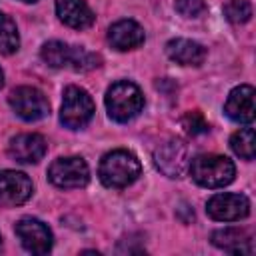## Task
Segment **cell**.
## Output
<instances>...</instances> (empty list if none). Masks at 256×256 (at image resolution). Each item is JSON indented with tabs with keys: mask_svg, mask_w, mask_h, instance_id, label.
<instances>
[{
	"mask_svg": "<svg viewBox=\"0 0 256 256\" xmlns=\"http://www.w3.org/2000/svg\"><path fill=\"white\" fill-rule=\"evenodd\" d=\"M140 174V160L128 150H112L104 154L98 166V178L106 188H128Z\"/></svg>",
	"mask_w": 256,
	"mask_h": 256,
	"instance_id": "cell-1",
	"label": "cell"
},
{
	"mask_svg": "<svg viewBox=\"0 0 256 256\" xmlns=\"http://www.w3.org/2000/svg\"><path fill=\"white\" fill-rule=\"evenodd\" d=\"M48 180L56 188H64V190L84 188L90 182V168L86 160L80 156L58 158L48 168Z\"/></svg>",
	"mask_w": 256,
	"mask_h": 256,
	"instance_id": "cell-6",
	"label": "cell"
},
{
	"mask_svg": "<svg viewBox=\"0 0 256 256\" xmlns=\"http://www.w3.org/2000/svg\"><path fill=\"white\" fill-rule=\"evenodd\" d=\"M14 232L20 238V244L24 246V250L30 254L42 256L52 250V244H54L52 230L38 218H32V216L20 218L14 226Z\"/></svg>",
	"mask_w": 256,
	"mask_h": 256,
	"instance_id": "cell-8",
	"label": "cell"
},
{
	"mask_svg": "<svg viewBox=\"0 0 256 256\" xmlns=\"http://www.w3.org/2000/svg\"><path fill=\"white\" fill-rule=\"evenodd\" d=\"M146 40L144 28L134 20H118L108 28V42L118 52H128L142 46Z\"/></svg>",
	"mask_w": 256,
	"mask_h": 256,
	"instance_id": "cell-14",
	"label": "cell"
},
{
	"mask_svg": "<svg viewBox=\"0 0 256 256\" xmlns=\"http://www.w3.org/2000/svg\"><path fill=\"white\" fill-rule=\"evenodd\" d=\"M206 214L216 222H238L248 218L250 200L244 194H234V192L214 194L206 202Z\"/></svg>",
	"mask_w": 256,
	"mask_h": 256,
	"instance_id": "cell-9",
	"label": "cell"
},
{
	"mask_svg": "<svg viewBox=\"0 0 256 256\" xmlns=\"http://www.w3.org/2000/svg\"><path fill=\"white\" fill-rule=\"evenodd\" d=\"M18 48H20V34L16 22L4 12H0V54L10 56L18 52Z\"/></svg>",
	"mask_w": 256,
	"mask_h": 256,
	"instance_id": "cell-19",
	"label": "cell"
},
{
	"mask_svg": "<svg viewBox=\"0 0 256 256\" xmlns=\"http://www.w3.org/2000/svg\"><path fill=\"white\" fill-rule=\"evenodd\" d=\"M56 14L60 22L74 30H86L96 20L86 0H56Z\"/></svg>",
	"mask_w": 256,
	"mask_h": 256,
	"instance_id": "cell-15",
	"label": "cell"
},
{
	"mask_svg": "<svg viewBox=\"0 0 256 256\" xmlns=\"http://www.w3.org/2000/svg\"><path fill=\"white\" fill-rule=\"evenodd\" d=\"M34 192L32 180L24 172L0 170V204L2 206H20L30 200Z\"/></svg>",
	"mask_w": 256,
	"mask_h": 256,
	"instance_id": "cell-11",
	"label": "cell"
},
{
	"mask_svg": "<svg viewBox=\"0 0 256 256\" xmlns=\"http://www.w3.org/2000/svg\"><path fill=\"white\" fill-rule=\"evenodd\" d=\"M192 180L202 188H224L234 182L236 166L230 158L220 154H200L188 164Z\"/></svg>",
	"mask_w": 256,
	"mask_h": 256,
	"instance_id": "cell-2",
	"label": "cell"
},
{
	"mask_svg": "<svg viewBox=\"0 0 256 256\" xmlns=\"http://www.w3.org/2000/svg\"><path fill=\"white\" fill-rule=\"evenodd\" d=\"M42 60L52 68H72L74 72H88L102 66V56L78 46H68L60 40H50L40 50Z\"/></svg>",
	"mask_w": 256,
	"mask_h": 256,
	"instance_id": "cell-3",
	"label": "cell"
},
{
	"mask_svg": "<svg viewBox=\"0 0 256 256\" xmlns=\"http://www.w3.org/2000/svg\"><path fill=\"white\" fill-rule=\"evenodd\" d=\"M0 248H2V238H0Z\"/></svg>",
	"mask_w": 256,
	"mask_h": 256,
	"instance_id": "cell-25",
	"label": "cell"
},
{
	"mask_svg": "<svg viewBox=\"0 0 256 256\" xmlns=\"http://www.w3.org/2000/svg\"><path fill=\"white\" fill-rule=\"evenodd\" d=\"M22 2H36V0H22Z\"/></svg>",
	"mask_w": 256,
	"mask_h": 256,
	"instance_id": "cell-24",
	"label": "cell"
},
{
	"mask_svg": "<svg viewBox=\"0 0 256 256\" xmlns=\"http://www.w3.org/2000/svg\"><path fill=\"white\" fill-rule=\"evenodd\" d=\"M230 148H232V152H234L238 158H242V160H246V162L254 160V156H256L254 128H252L250 124H246V128H240L238 132H234L232 138H230Z\"/></svg>",
	"mask_w": 256,
	"mask_h": 256,
	"instance_id": "cell-18",
	"label": "cell"
},
{
	"mask_svg": "<svg viewBox=\"0 0 256 256\" xmlns=\"http://www.w3.org/2000/svg\"><path fill=\"white\" fill-rule=\"evenodd\" d=\"M166 56L180 66H202L208 52L202 44L188 38H174L166 44Z\"/></svg>",
	"mask_w": 256,
	"mask_h": 256,
	"instance_id": "cell-16",
	"label": "cell"
},
{
	"mask_svg": "<svg viewBox=\"0 0 256 256\" xmlns=\"http://www.w3.org/2000/svg\"><path fill=\"white\" fill-rule=\"evenodd\" d=\"M106 110H108V116L114 120V122H130L134 120L142 108H144V94L142 90L130 82V80H120V82H114L108 90H106Z\"/></svg>",
	"mask_w": 256,
	"mask_h": 256,
	"instance_id": "cell-4",
	"label": "cell"
},
{
	"mask_svg": "<svg viewBox=\"0 0 256 256\" xmlns=\"http://www.w3.org/2000/svg\"><path fill=\"white\" fill-rule=\"evenodd\" d=\"M94 100L92 96L80 86H68L64 90L62 108H60V122L70 130L84 128L94 116Z\"/></svg>",
	"mask_w": 256,
	"mask_h": 256,
	"instance_id": "cell-5",
	"label": "cell"
},
{
	"mask_svg": "<svg viewBox=\"0 0 256 256\" xmlns=\"http://www.w3.org/2000/svg\"><path fill=\"white\" fill-rule=\"evenodd\" d=\"M254 88L250 84H242L236 86L224 104V114L238 124H252L254 116H256V108H254Z\"/></svg>",
	"mask_w": 256,
	"mask_h": 256,
	"instance_id": "cell-12",
	"label": "cell"
},
{
	"mask_svg": "<svg viewBox=\"0 0 256 256\" xmlns=\"http://www.w3.org/2000/svg\"><path fill=\"white\" fill-rule=\"evenodd\" d=\"M212 244L230 254H252L254 238L244 228H222L212 234Z\"/></svg>",
	"mask_w": 256,
	"mask_h": 256,
	"instance_id": "cell-17",
	"label": "cell"
},
{
	"mask_svg": "<svg viewBox=\"0 0 256 256\" xmlns=\"http://www.w3.org/2000/svg\"><path fill=\"white\" fill-rule=\"evenodd\" d=\"M8 104L18 118L24 122H38L50 114V104L46 96L32 86H18L8 96Z\"/></svg>",
	"mask_w": 256,
	"mask_h": 256,
	"instance_id": "cell-7",
	"label": "cell"
},
{
	"mask_svg": "<svg viewBox=\"0 0 256 256\" xmlns=\"http://www.w3.org/2000/svg\"><path fill=\"white\" fill-rule=\"evenodd\" d=\"M224 16L232 24H246L252 18V4L250 0H228L224 4Z\"/></svg>",
	"mask_w": 256,
	"mask_h": 256,
	"instance_id": "cell-20",
	"label": "cell"
},
{
	"mask_svg": "<svg viewBox=\"0 0 256 256\" xmlns=\"http://www.w3.org/2000/svg\"><path fill=\"white\" fill-rule=\"evenodd\" d=\"M174 8L184 18H198L206 12V0H176Z\"/></svg>",
	"mask_w": 256,
	"mask_h": 256,
	"instance_id": "cell-22",
	"label": "cell"
},
{
	"mask_svg": "<svg viewBox=\"0 0 256 256\" xmlns=\"http://www.w3.org/2000/svg\"><path fill=\"white\" fill-rule=\"evenodd\" d=\"M154 164L156 168L168 176V178H180L188 164H190V158H188V146L178 140V138H170L166 140L164 144H160L156 150H154Z\"/></svg>",
	"mask_w": 256,
	"mask_h": 256,
	"instance_id": "cell-10",
	"label": "cell"
},
{
	"mask_svg": "<svg viewBox=\"0 0 256 256\" xmlns=\"http://www.w3.org/2000/svg\"><path fill=\"white\" fill-rule=\"evenodd\" d=\"M182 128L186 130L188 136H200V134H206L210 130L208 122L204 120L202 112L194 110V112H188L184 118H182Z\"/></svg>",
	"mask_w": 256,
	"mask_h": 256,
	"instance_id": "cell-21",
	"label": "cell"
},
{
	"mask_svg": "<svg viewBox=\"0 0 256 256\" xmlns=\"http://www.w3.org/2000/svg\"><path fill=\"white\" fill-rule=\"evenodd\" d=\"M48 144L40 134H18L8 144V156L20 164H38L46 156Z\"/></svg>",
	"mask_w": 256,
	"mask_h": 256,
	"instance_id": "cell-13",
	"label": "cell"
},
{
	"mask_svg": "<svg viewBox=\"0 0 256 256\" xmlns=\"http://www.w3.org/2000/svg\"><path fill=\"white\" fill-rule=\"evenodd\" d=\"M4 88V72H2V68H0V90Z\"/></svg>",
	"mask_w": 256,
	"mask_h": 256,
	"instance_id": "cell-23",
	"label": "cell"
}]
</instances>
